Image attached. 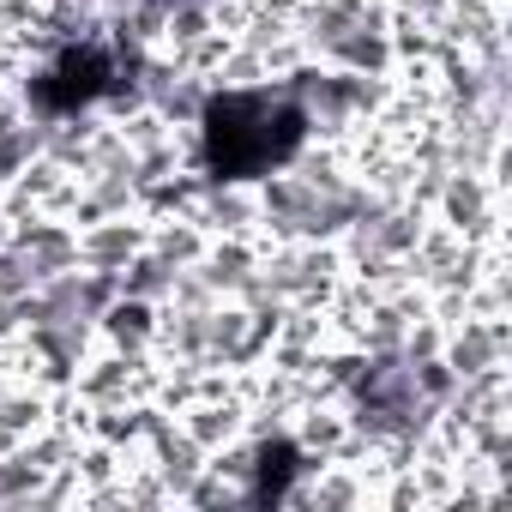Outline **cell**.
Wrapping results in <instances>:
<instances>
[{
  "instance_id": "1",
  "label": "cell",
  "mask_w": 512,
  "mask_h": 512,
  "mask_svg": "<svg viewBox=\"0 0 512 512\" xmlns=\"http://www.w3.org/2000/svg\"><path fill=\"white\" fill-rule=\"evenodd\" d=\"M145 241H151V229L145 223H127V217H103V223H91L85 235H79V266L85 272H103V278H115L133 253H145Z\"/></svg>"
}]
</instances>
